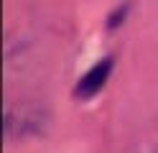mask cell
Returning a JSON list of instances; mask_svg holds the SVG:
<instances>
[{"label":"cell","instance_id":"obj_1","mask_svg":"<svg viewBox=\"0 0 158 153\" xmlns=\"http://www.w3.org/2000/svg\"><path fill=\"white\" fill-rule=\"evenodd\" d=\"M112 66H115V59H112V56L100 59V61H97V64H94L89 71H87L82 79H79V84H77V89H74V95H77L79 100H89V97H94L97 92L105 87V82L110 79Z\"/></svg>","mask_w":158,"mask_h":153}]
</instances>
